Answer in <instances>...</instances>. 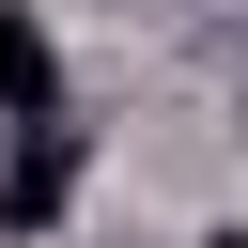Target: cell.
Instances as JSON below:
<instances>
[{"label": "cell", "instance_id": "cell-1", "mask_svg": "<svg viewBox=\"0 0 248 248\" xmlns=\"http://www.w3.org/2000/svg\"><path fill=\"white\" fill-rule=\"evenodd\" d=\"M62 202H78V124H62V108H31V124H16V155H0V232L31 248V232H62Z\"/></svg>", "mask_w": 248, "mask_h": 248}, {"label": "cell", "instance_id": "cell-2", "mask_svg": "<svg viewBox=\"0 0 248 248\" xmlns=\"http://www.w3.org/2000/svg\"><path fill=\"white\" fill-rule=\"evenodd\" d=\"M31 108H62V46L0 0V124H31Z\"/></svg>", "mask_w": 248, "mask_h": 248}, {"label": "cell", "instance_id": "cell-3", "mask_svg": "<svg viewBox=\"0 0 248 248\" xmlns=\"http://www.w3.org/2000/svg\"><path fill=\"white\" fill-rule=\"evenodd\" d=\"M202 248H248V232H202Z\"/></svg>", "mask_w": 248, "mask_h": 248}]
</instances>
